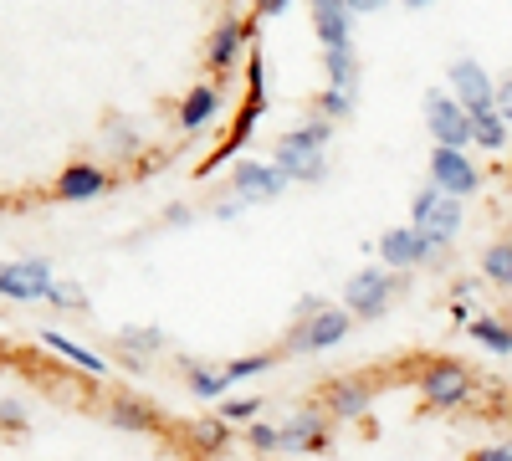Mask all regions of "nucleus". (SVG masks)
Here are the masks:
<instances>
[{
  "instance_id": "f257e3e1",
  "label": "nucleus",
  "mask_w": 512,
  "mask_h": 461,
  "mask_svg": "<svg viewBox=\"0 0 512 461\" xmlns=\"http://www.w3.org/2000/svg\"><path fill=\"white\" fill-rule=\"evenodd\" d=\"M328 144H333V123L313 113V118L297 123V129L277 134L272 164H277L292 185H323V180H328Z\"/></svg>"
},
{
  "instance_id": "f03ea898",
  "label": "nucleus",
  "mask_w": 512,
  "mask_h": 461,
  "mask_svg": "<svg viewBox=\"0 0 512 461\" xmlns=\"http://www.w3.org/2000/svg\"><path fill=\"white\" fill-rule=\"evenodd\" d=\"M415 390H420L425 410H461L466 400L477 395V369L466 359L436 354V359L415 364Z\"/></svg>"
},
{
  "instance_id": "7ed1b4c3",
  "label": "nucleus",
  "mask_w": 512,
  "mask_h": 461,
  "mask_svg": "<svg viewBox=\"0 0 512 461\" xmlns=\"http://www.w3.org/2000/svg\"><path fill=\"white\" fill-rule=\"evenodd\" d=\"M461 221H466V211H461V200H451V195H441L431 180H425L420 190H415V200H410V226L431 241V251L441 257V251L461 236Z\"/></svg>"
},
{
  "instance_id": "20e7f679",
  "label": "nucleus",
  "mask_w": 512,
  "mask_h": 461,
  "mask_svg": "<svg viewBox=\"0 0 512 461\" xmlns=\"http://www.w3.org/2000/svg\"><path fill=\"white\" fill-rule=\"evenodd\" d=\"M354 333V318L344 313V303H328L308 318H292L287 339H282V354H323V349H338Z\"/></svg>"
},
{
  "instance_id": "39448f33",
  "label": "nucleus",
  "mask_w": 512,
  "mask_h": 461,
  "mask_svg": "<svg viewBox=\"0 0 512 461\" xmlns=\"http://www.w3.org/2000/svg\"><path fill=\"white\" fill-rule=\"evenodd\" d=\"M395 292H400V277L395 272H384V267H359L349 282H344V313L349 318H384L395 308Z\"/></svg>"
},
{
  "instance_id": "423d86ee",
  "label": "nucleus",
  "mask_w": 512,
  "mask_h": 461,
  "mask_svg": "<svg viewBox=\"0 0 512 461\" xmlns=\"http://www.w3.org/2000/svg\"><path fill=\"white\" fill-rule=\"evenodd\" d=\"M420 108H425V129H431L436 149H461V154L472 149V113L451 98V88H431Z\"/></svg>"
},
{
  "instance_id": "0eeeda50",
  "label": "nucleus",
  "mask_w": 512,
  "mask_h": 461,
  "mask_svg": "<svg viewBox=\"0 0 512 461\" xmlns=\"http://www.w3.org/2000/svg\"><path fill=\"white\" fill-rule=\"evenodd\" d=\"M246 67H251V103L241 108V118H236V129H231V134L221 139V149L210 154V159L200 164V170H195L200 180H205L210 170H216V164H226V159H231V154H236V149H241V144L251 139V129H256V118H262V108H267V72H262V52H256V47H251V62H246Z\"/></svg>"
},
{
  "instance_id": "6e6552de",
  "label": "nucleus",
  "mask_w": 512,
  "mask_h": 461,
  "mask_svg": "<svg viewBox=\"0 0 512 461\" xmlns=\"http://www.w3.org/2000/svg\"><path fill=\"white\" fill-rule=\"evenodd\" d=\"M52 267L41 257H21V262H0V298L6 303H47L52 298Z\"/></svg>"
},
{
  "instance_id": "1a4fd4ad",
  "label": "nucleus",
  "mask_w": 512,
  "mask_h": 461,
  "mask_svg": "<svg viewBox=\"0 0 512 461\" xmlns=\"http://www.w3.org/2000/svg\"><path fill=\"white\" fill-rule=\"evenodd\" d=\"M277 431H282V451H287V456H318V451L333 446V421H328L318 405L292 410Z\"/></svg>"
},
{
  "instance_id": "9d476101",
  "label": "nucleus",
  "mask_w": 512,
  "mask_h": 461,
  "mask_svg": "<svg viewBox=\"0 0 512 461\" xmlns=\"http://www.w3.org/2000/svg\"><path fill=\"white\" fill-rule=\"evenodd\" d=\"M446 82H451V98L472 113V118L487 113V108H497V82H492V72H487L477 57H456L451 72H446Z\"/></svg>"
},
{
  "instance_id": "9b49d317",
  "label": "nucleus",
  "mask_w": 512,
  "mask_h": 461,
  "mask_svg": "<svg viewBox=\"0 0 512 461\" xmlns=\"http://www.w3.org/2000/svg\"><path fill=\"white\" fill-rule=\"evenodd\" d=\"M431 185L451 200H472L482 190V164H472V154L461 149H431Z\"/></svg>"
},
{
  "instance_id": "f8f14e48",
  "label": "nucleus",
  "mask_w": 512,
  "mask_h": 461,
  "mask_svg": "<svg viewBox=\"0 0 512 461\" xmlns=\"http://www.w3.org/2000/svg\"><path fill=\"white\" fill-rule=\"evenodd\" d=\"M246 36H251V26L236 16V11H226L221 21H216V31L205 36V67H210V77H231L236 72V62L246 57Z\"/></svg>"
},
{
  "instance_id": "ddd939ff",
  "label": "nucleus",
  "mask_w": 512,
  "mask_h": 461,
  "mask_svg": "<svg viewBox=\"0 0 512 461\" xmlns=\"http://www.w3.org/2000/svg\"><path fill=\"white\" fill-rule=\"evenodd\" d=\"M369 405H374V385L364 374H338V380H328L323 395H318V410L328 421H364Z\"/></svg>"
},
{
  "instance_id": "4468645a",
  "label": "nucleus",
  "mask_w": 512,
  "mask_h": 461,
  "mask_svg": "<svg viewBox=\"0 0 512 461\" xmlns=\"http://www.w3.org/2000/svg\"><path fill=\"white\" fill-rule=\"evenodd\" d=\"M379 262H384V272H415V267H425V262H436V251H431V241H425L415 226H390L379 236Z\"/></svg>"
},
{
  "instance_id": "2eb2a0df",
  "label": "nucleus",
  "mask_w": 512,
  "mask_h": 461,
  "mask_svg": "<svg viewBox=\"0 0 512 461\" xmlns=\"http://www.w3.org/2000/svg\"><path fill=\"white\" fill-rule=\"evenodd\" d=\"M287 185H292V180L277 170V164L241 159L236 170H231V190H236V200H246V205H272V200L287 195Z\"/></svg>"
},
{
  "instance_id": "dca6fc26",
  "label": "nucleus",
  "mask_w": 512,
  "mask_h": 461,
  "mask_svg": "<svg viewBox=\"0 0 512 461\" xmlns=\"http://www.w3.org/2000/svg\"><path fill=\"white\" fill-rule=\"evenodd\" d=\"M113 180H108V170L103 164H62V175L52 180V195L62 200V205H82V200H98L103 190H108Z\"/></svg>"
},
{
  "instance_id": "f3484780",
  "label": "nucleus",
  "mask_w": 512,
  "mask_h": 461,
  "mask_svg": "<svg viewBox=\"0 0 512 461\" xmlns=\"http://www.w3.org/2000/svg\"><path fill=\"white\" fill-rule=\"evenodd\" d=\"M221 82H195V88L180 98V113H175V123H180V134H205L210 123H216V113H221Z\"/></svg>"
},
{
  "instance_id": "a211bd4d",
  "label": "nucleus",
  "mask_w": 512,
  "mask_h": 461,
  "mask_svg": "<svg viewBox=\"0 0 512 461\" xmlns=\"http://www.w3.org/2000/svg\"><path fill=\"white\" fill-rule=\"evenodd\" d=\"M349 6L344 0H313V31L323 41V52H344L354 47V31H349Z\"/></svg>"
},
{
  "instance_id": "6ab92c4d",
  "label": "nucleus",
  "mask_w": 512,
  "mask_h": 461,
  "mask_svg": "<svg viewBox=\"0 0 512 461\" xmlns=\"http://www.w3.org/2000/svg\"><path fill=\"white\" fill-rule=\"evenodd\" d=\"M108 426L123 431V436H154L159 431V410L139 395H118L108 400Z\"/></svg>"
},
{
  "instance_id": "aec40b11",
  "label": "nucleus",
  "mask_w": 512,
  "mask_h": 461,
  "mask_svg": "<svg viewBox=\"0 0 512 461\" xmlns=\"http://www.w3.org/2000/svg\"><path fill=\"white\" fill-rule=\"evenodd\" d=\"M41 344L57 349L67 364H77L82 374H93V380H103V374H108V359H103V354H93V349H82L77 339H67L62 328H41Z\"/></svg>"
},
{
  "instance_id": "412c9836",
  "label": "nucleus",
  "mask_w": 512,
  "mask_h": 461,
  "mask_svg": "<svg viewBox=\"0 0 512 461\" xmlns=\"http://www.w3.org/2000/svg\"><path fill=\"white\" fill-rule=\"evenodd\" d=\"M185 385L195 400H226V390H231L226 364H200V359H185Z\"/></svg>"
},
{
  "instance_id": "4be33fe9",
  "label": "nucleus",
  "mask_w": 512,
  "mask_h": 461,
  "mask_svg": "<svg viewBox=\"0 0 512 461\" xmlns=\"http://www.w3.org/2000/svg\"><path fill=\"white\" fill-rule=\"evenodd\" d=\"M466 333H472L482 349H492L497 359H512V323H507V318H497V313H477L472 323H466Z\"/></svg>"
},
{
  "instance_id": "5701e85b",
  "label": "nucleus",
  "mask_w": 512,
  "mask_h": 461,
  "mask_svg": "<svg viewBox=\"0 0 512 461\" xmlns=\"http://www.w3.org/2000/svg\"><path fill=\"white\" fill-rule=\"evenodd\" d=\"M118 349L128 354V364H144L164 349V328H118Z\"/></svg>"
},
{
  "instance_id": "b1692460",
  "label": "nucleus",
  "mask_w": 512,
  "mask_h": 461,
  "mask_svg": "<svg viewBox=\"0 0 512 461\" xmlns=\"http://www.w3.org/2000/svg\"><path fill=\"white\" fill-rule=\"evenodd\" d=\"M190 441H195V451H205V456H221V451L231 446V426L221 421V415H200V421L190 426Z\"/></svg>"
},
{
  "instance_id": "393cba45",
  "label": "nucleus",
  "mask_w": 512,
  "mask_h": 461,
  "mask_svg": "<svg viewBox=\"0 0 512 461\" xmlns=\"http://www.w3.org/2000/svg\"><path fill=\"white\" fill-rule=\"evenodd\" d=\"M482 277H487L492 287H507V292H512V241H507V236L492 241V246H482Z\"/></svg>"
},
{
  "instance_id": "a878e982",
  "label": "nucleus",
  "mask_w": 512,
  "mask_h": 461,
  "mask_svg": "<svg viewBox=\"0 0 512 461\" xmlns=\"http://www.w3.org/2000/svg\"><path fill=\"white\" fill-rule=\"evenodd\" d=\"M323 62H328V88H338V93H354L359 88V52L354 47L323 52Z\"/></svg>"
},
{
  "instance_id": "bb28decb",
  "label": "nucleus",
  "mask_w": 512,
  "mask_h": 461,
  "mask_svg": "<svg viewBox=\"0 0 512 461\" xmlns=\"http://www.w3.org/2000/svg\"><path fill=\"white\" fill-rule=\"evenodd\" d=\"M472 144L487 149V154H502V149H507V123H502L497 108H487V113L472 118Z\"/></svg>"
},
{
  "instance_id": "cd10ccee",
  "label": "nucleus",
  "mask_w": 512,
  "mask_h": 461,
  "mask_svg": "<svg viewBox=\"0 0 512 461\" xmlns=\"http://www.w3.org/2000/svg\"><path fill=\"white\" fill-rule=\"evenodd\" d=\"M216 415L226 426H256V421H262V400H256V395H226Z\"/></svg>"
},
{
  "instance_id": "c85d7f7f",
  "label": "nucleus",
  "mask_w": 512,
  "mask_h": 461,
  "mask_svg": "<svg viewBox=\"0 0 512 461\" xmlns=\"http://www.w3.org/2000/svg\"><path fill=\"white\" fill-rule=\"evenodd\" d=\"M0 431L6 436H26L31 431V410L16 395H0Z\"/></svg>"
},
{
  "instance_id": "c756f323",
  "label": "nucleus",
  "mask_w": 512,
  "mask_h": 461,
  "mask_svg": "<svg viewBox=\"0 0 512 461\" xmlns=\"http://www.w3.org/2000/svg\"><path fill=\"white\" fill-rule=\"evenodd\" d=\"M246 451H256V456H277V451H282V431H277L272 421L246 426Z\"/></svg>"
},
{
  "instance_id": "7c9ffc66",
  "label": "nucleus",
  "mask_w": 512,
  "mask_h": 461,
  "mask_svg": "<svg viewBox=\"0 0 512 461\" xmlns=\"http://www.w3.org/2000/svg\"><path fill=\"white\" fill-rule=\"evenodd\" d=\"M349 113H354V93H338V88H323V93H318V118L344 123Z\"/></svg>"
},
{
  "instance_id": "2f4dec72",
  "label": "nucleus",
  "mask_w": 512,
  "mask_h": 461,
  "mask_svg": "<svg viewBox=\"0 0 512 461\" xmlns=\"http://www.w3.org/2000/svg\"><path fill=\"white\" fill-rule=\"evenodd\" d=\"M47 303H52V308H72V313L88 308V298H82V287H77V282H57Z\"/></svg>"
},
{
  "instance_id": "473e14b6",
  "label": "nucleus",
  "mask_w": 512,
  "mask_h": 461,
  "mask_svg": "<svg viewBox=\"0 0 512 461\" xmlns=\"http://www.w3.org/2000/svg\"><path fill=\"white\" fill-rule=\"evenodd\" d=\"M103 139H108V149H123V154H134V149H139L134 129H123V123H108V129H103Z\"/></svg>"
},
{
  "instance_id": "72a5a7b5",
  "label": "nucleus",
  "mask_w": 512,
  "mask_h": 461,
  "mask_svg": "<svg viewBox=\"0 0 512 461\" xmlns=\"http://www.w3.org/2000/svg\"><path fill=\"white\" fill-rule=\"evenodd\" d=\"M466 461H512V446H507V441H492V446L466 451Z\"/></svg>"
},
{
  "instance_id": "f704fd0d",
  "label": "nucleus",
  "mask_w": 512,
  "mask_h": 461,
  "mask_svg": "<svg viewBox=\"0 0 512 461\" xmlns=\"http://www.w3.org/2000/svg\"><path fill=\"white\" fill-rule=\"evenodd\" d=\"M497 113H502V123H512V77L497 82Z\"/></svg>"
},
{
  "instance_id": "c9c22d12",
  "label": "nucleus",
  "mask_w": 512,
  "mask_h": 461,
  "mask_svg": "<svg viewBox=\"0 0 512 461\" xmlns=\"http://www.w3.org/2000/svg\"><path fill=\"white\" fill-rule=\"evenodd\" d=\"M195 221V211H185V205H169V216H164V226H190Z\"/></svg>"
},
{
  "instance_id": "e433bc0d",
  "label": "nucleus",
  "mask_w": 512,
  "mask_h": 461,
  "mask_svg": "<svg viewBox=\"0 0 512 461\" xmlns=\"http://www.w3.org/2000/svg\"><path fill=\"white\" fill-rule=\"evenodd\" d=\"M210 216H216V221H236V216H241V200H221Z\"/></svg>"
},
{
  "instance_id": "4c0bfd02",
  "label": "nucleus",
  "mask_w": 512,
  "mask_h": 461,
  "mask_svg": "<svg viewBox=\"0 0 512 461\" xmlns=\"http://www.w3.org/2000/svg\"><path fill=\"white\" fill-rule=\"evenodd\" d=\"M318 308H328V298H303V303H297V313H292V318H308V313H318Z\"/></svg>"
},
{
  "instance_id": "58836bf2",
  "label": "nucleus",
  "mask_w": 512,
  "mask_h": 461,
  "mask_svg": "<svg viewBox=\"0 0 512 461\" xmlns=\"http://www.w3.org/2000/svg\"><path fill=\"white\" fill-rule=\"evenodd\" d=\"M287 11V0H267V6H256V16H282Z\"/></svg>"
},
{
  "instance_id": "ea45409f",
  "label": "nucleus",
  "mask_w": 512,
  "mask_h": 461,
  "mask_svg": "<svg viewBox=\"0 0 512 461\" xmlns=\"http://www.w3.org/2000/svg\"><path fill=\"white\" fill-rule=\"evenodd\" d=\"M507 241H512V221H507Z\"/></svg>"
}]
</instances>
